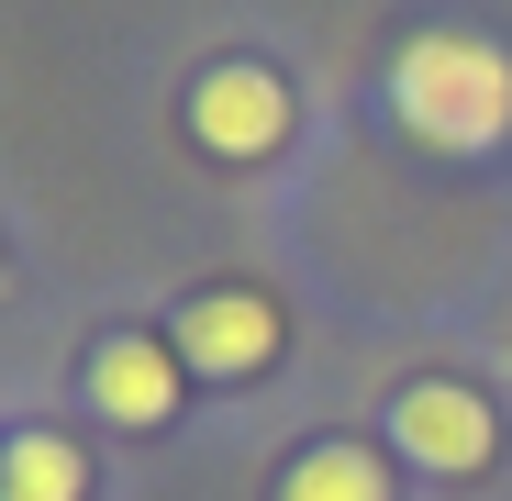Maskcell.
Returning <instances> with one entry per match:
<instances>
[{
	"instance_id": "cell-1",
	"label": "cell",
	"mask_w": 512,
	"mask_h": 501,
	"mask_svg": "<svg viewBox=\"0 0 512 501\" xmlns=\"http://www.w3.org/2000/svg\"><path fill=\"white\" fill-rule=\"evenodd\" d=\"M390 112L435 156H490L512 134V56L490 34H412L390 56Z\"/></svg>"
},
{
	"instance_id": "cell-4",
	"label": "cell",
	"mask_w": 512,
	"mask_h": 501,
	"mask_svg": "<svg viewBox=\"0 0 512 501\" xmlns=\"http://www.w3.org/2000/svg\"><path fill=\"white\" fill-rule=\"evenodd\" d=\"M190 134L212 156H279L290 145V90L268 67H212L201 90H190Z\"/></svg>"
},
{
	"instance_id": "cell-5",
	"label": "cell",
	"mask_w": 512,
	"mask_h": 501,
	"mask_svg": "<svg viewBox=\"0 0 512 501\" xmlns=\"http://www.w3.org/2000/svg\"><path fill=\"white\" fill-rule=\"evenodd\" d=\"M90 401L112 424H167V401H179V346L167 334H112L90 357Z\"/></svg>"
},
{
	"instance_id": "cell-6",
	"label": "cell",
	"mask_w": 512,
	"mask_h": 501,
	"mask_svg": "<svg viewBox=\"0 0 512 501\" xmlns=\"http://www.w3.org/2000/svg\"><path fill=\"white\" fill-rule=\"evenodd\" d=\"M90 490V468H78L67 435H12L0 446V501H78Z\"/></svg>"
},
{
	"instance_id": "cell-7",
	"label": "cell",
	"mask_w": 512,
	"mask_h": 501,
	"mask_svg": "<svg viewBox=\"0 0 512 501\" xmlns=\"http://www.w3.org/2000/svg\"><path fill=\"white\" fill-rule=\"evenodd\" d=\"M279 501H390V468H379L368 446H312Z\"/></svg>"
},
{
	"instance_id": "cell-3",
	"label": "cell",
	"mask_w": 512,
	"mask_h": 501,
	"mask_svg": "<svg viewBox=\"0 0 512 501\" xmlns=\"http://www.w3.org/2000/svg\"><path fill=\"white\" fill-rule=\"evenodd\" d=\"M167 346H179V368H201V379H256L279 357V312L256 290H201L179 323H167Z\"/></svg>"
},
{
	"instance_id": "cell-2",
	"label": "cell",
	"mask_w": 512,
	"mask_h": 501,
	"mask_svg": "<svg viewBox=\"0 0 512 501\" xmlns=\"http://www.w3.org/2000/svg\"><path fill=\"white\" fill-rule=\"evenodd\" d=\"M390 435H401L412 468H435V479H479V468L501 457V412H490L479 390H457V379H412V390L390 401Z\"/></svg>"
}]
</instances>
